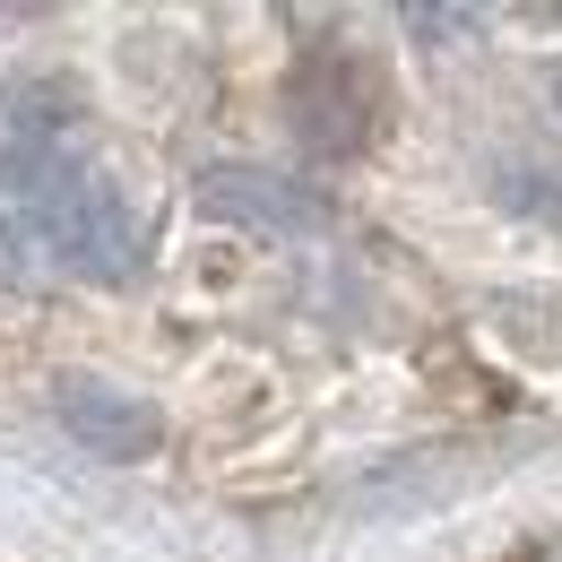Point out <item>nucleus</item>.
Returning a JSON list of instances; mask_svg holds the SVG:
<instances>
[{
  "mask_svg": "<svg viewBox=\"0 0 562 562\" xmlns=\"http://www.w3.org/2000/svg\"><path fill=\"white\" fill-rule=\"evenodd\" d=\"M407 35H432V44H459V35H476V9H407Z\"/></svg>",
  "mask_w": 562,
  "mask_h": 562,
  "instance_id": "39448f33",
  "label": "nucleus"
},
{
  "mask_svg": "<svg viewBox=\"0 0 562 562\" xmlns=\"http://www.w3.org/2000/svg\"><path fill=\"white\" fill-rule=\"evenodd\" d=\"M53 407H61V424H70L78 450H95V459H156V441H165V416L147 407L139 390H113V381H87V372H70L61 390H53Z\"/></svg>",
  "mask_w": 562,
  "mask_h": 562,
  "instance_id": "f03ea898",
  "label": "nucleus"
},
{
  "mask_svg": "<svg viewBox=\"0 0 562 562\" xmlns=\"http://www.w3.org/2000/svg\"><path fill=\"white\" fill-rule=\"evenodd\" d=\"M200 200L216 216H234V225H260V234H321L329 209L303 191V182H285V173H260V165H216L209 182H200Z\"/></svg>",
  "mask_w": 562,
  "mask_h": 562,
  "instance_id": "7ed1b4c3",
  "label": "nucleus"
},
{
  "mask_svg": "<svg viewBox=\"0 0 562 562\" xmlns=\"http://www.w3.org/2000/svg\"><path fill=\"white\" fill-rule=\"evenodd\" d=\"M554 113H562V70H554Z\"/></svg>",
  "mask_w": 562,
  "mask_h": 562,
  "instance_id": "0eeeda50",
  "label": "nucleus"
},
{
  "mask_svg": "<svg viewBox=\"0 0 562 562\" xmlns=\"http://www.w3.org/2000/svg\"><path fill=\"white\" fill-rule=\"evenodd\" d=\"M381 113H390V87L381 70L355 53V44H312L294 70H285V122L312 156H363L381 139Z\"/></svg>",
  "mask_w": 562,
  "mask_h": 562,
  "instance_id": "f257e3e1",
  "label": "nucleus"
},
{
  "mask_svg": "<svg viewBox=\"0 0 562 562\" xmlns=\"http://www.w3.org/2000/svg\"><path fill=\"white\" fill-rule=\"evenodd\" d=\"M502 200L528 209V216H546V225H562V165H510Z\"/></svg>",
  "mask_w": 562,
  "mask_h": 562,
  "instance_id": "20e7f679",
  "label": "nucleus"
},
{
  "mask_svg": "<svg viewBox=\"0 0 562 562\" xmlns=\"http://www.w3.org/2000/svg\"><path fill=\"white\" fill-rule=\"evenodd\" d=\"M528 562H562V537H546V546H537V554H528Z\"/></svg>",
  "mask_w": 562,
  "mask_h": 562,
  "instance_id": "423d86ee",
  "label": "nucleus"
}]
</instances>
